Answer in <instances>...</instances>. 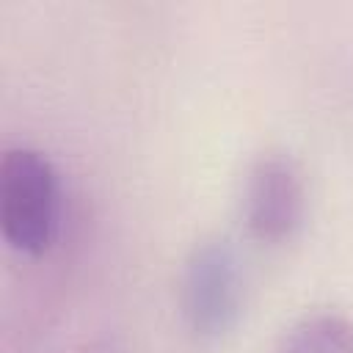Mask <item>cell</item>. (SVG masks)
<instances>
[{
	"mask_svg": "<svg viewBox=\"0 0 353 353\" xmlns=\"http://www.w3.org/2000/svg\"><path fill=\"white\" fill-rule=\"evenodd\" d=\"M61 226L58 174L39 149L14 146L0 160V229L6 243L41 256L52 248Z\"/></svg>",
	"mask_w": 353,
	"mask_h": 353,
	"instance_id": "cell-1",
	"label": "cell"
},
{
	"mask_svg": "<svg viewBox=\"0 0 353 353\" xmlns=\"http://www.w3.org/2000/svg\"><path fill=\"white\" fill-rule=\"evenodd\" d=\"M243 212L248 232L262 243H287L303 223L306 190L292 157L262 154L245 179Z\"/></svg>",
	"mask_w": 353,
	"mask_h": 353,
	"instance_id": "cell-3",
	"label": "cell"
},
{
	"mask_svg": "<svg viewBox=\"0 0 353 353\" xmlns=\"http://www.w3.org/2000/svg\"><path fill=\"white\" fill-rule=\"evenodd\" d=\"M279 353H353V323L336 312H314L298 320Z\"/></svg>",
	"mask_w": 353,
	"mask_h": 353,
	"instance_id": "cell-4",
	"label": "cell"
},
{
	"mask_svg": "<svg viewBox=\"0 0 353 353\" xmlns=\"http://www.w3.org/2000/svg\"><path fill=\"white\" fill-rule=\"evenodd\" d=\"M179 303L188 328L201 342L223 339L243 309V273L226 240L199 243L182 268Z\"/></svg>",
	"mask_w": 353,
	"mask_h": 353,
	"instance_id": "cell-2",
	"label": "cell"
}]
</instances>
